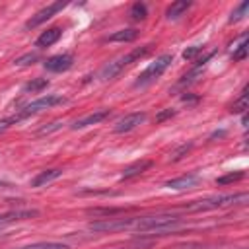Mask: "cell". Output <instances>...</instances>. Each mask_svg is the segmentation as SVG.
Here are the masks:
<instances>
[{
	"label": "cell",
	"instance_id": "cell-14",
	"mask_svg": "<svg viewBox=\"0 0 249 249\" xmlns=\"http://www.w3.org/2000/svg\"><path fill=\"white\" fill-rule=\"evenodd\" d=\"M60 175H62V169H58V167L39 171V173L31 179V187H43V185H47V183H53V181L58 179Z\"/></svg>",
	"mask_w": 249,
	"mask_h": 249
},
{
	"label": "cell",
	"instance_id": "cell-7",
	"mask_svg": "<svg viewBox=\"0 0 249 249\" xmlns=\"http://www.w3.org/2000/svg\"><path fill=\"white\" fill-rule=\"evenodd\" d=\"M136 218H109L101 222H91L89 230L91 231H123V230H132Z\"/></svg>",
	"mask_w": 249,
	"mask_h": 249
},
{
	"label": "cell",
	"instance_id": "cell-22",
	"mask_svg": "<svg viewBox=\"0 0 249 249\" xmlns=\"http://www.w3.org/2000/svg\"><path fill=\"white\" fill-rule=\"evenodd\" d=\"M245 177V171H231L228 175H222L216 179L218 185H230V183H235V181H241Z\"/></svg>",
	"mask_w": 249,
	"mask_h": 249
},
{
	"label": "cell",
	"instance_id": "cell-29",
	"mask_svg": "<svg viewBox=\"0 0 249 249\" xmlns=\"http://www.w3.org/2000/svg\"><path fill=\"white\" fill-rule=\"evenodd\" d=\"M8 123H12V121H2V123H0V132H4V130H6L8 126H10Z\"/></svg>",
	"mask_w": 249,
	"mask_h": 249
},
{
	"label": "cell",
	"instance_id": "cell-16",
	"mask_svg": "<svg viewBox=\"0 0 249 249\" xmlns=\"http://www.w3.org/2000/svg\"><path fill=\"white\" fill-rule=\"evenodd\" d=\"M189 8H191V2H187V0L173 2L171 6H167V10H165V18H167V19H179Z\"/></svg>",
	"mask_w": 249,
	"mask_h": 249
},
{
	"label": "cell",
	"instance_id": "cell-19",
	"mask_svg": "<svg viewBox=\"0 0 249 249\" xmlns=\"http://www.w3.org/2000/svg\"><path fill=\"white\" fill-rule=\"evenodd\" d=\"M16 249H70L66 243L60 241H39V243H29V245H21Z\"/></svg>",
	"mask_w": 249,
	"mask_h": 249
},
{
	"label": "cell",
	"instance_id": "cell-11",
	"mask_svg": "<svg viewBox=\"0 0 249 249\" xmlns=\"http://www.w3.org/2000/svg\"><path fill=\"white\" fill-rule=\"evenodd\" d=\"M107 117H109V109H99V111H93V113H89V115H86V117H82V119H76L70 126H72V130L86 128V126H91V124L101 123V121L107 119Z\"/></svg>",
	"mask_w": 249,
	"mask_h": 249
},
{
	"label": "cell",
	"instance_id": "cell-12",
	"mask_svg": "<svg viewBox=\"0 0 249 249\" xmlns=\"http://www.w3.org/2000/svg\"><path fill=\"white\" fill-rule=\"evenodd\" d=\"M60 37H62V29H60V27H49L47 31H43V33L37 37L35 47H39V49L51 47V45H54V43H56Z\"/></svg>",
	"mask_w": 249,
	"mask_h": 249
},
{
	"label": "cell",
	"instance_id": "cell-28",
	"mask_svg": "<svg viewBox=\"0 0 249 249\" xmlns=\"http://www.w3.org/2000/svg\"><path fill=\"white\" fill-rule=\"evenodd\" d=\"M191 146H193V144H185L183 148H179V150H177V152L171 156V161H177V160H181V158H183V154H187V152L191 150Z\"/></svg>",
	"mask_w": 249,
	"mask_h": 249
},
{
	"label": "cell",
	"instance_id": "cell-3",
	"mask_svg": "<svg viewBox=\"0 0 249 249\" xmlns=\"http://www.w3.org/2000/svg\"><path fill=\"white\" fill-rule=\"evenodd\" d=\"M247 202V193H237V195H220V196H210V198H200L191 204H187L183 210L185 212H202V210H214V208H224V206H233V204H245Z\"/></svg>",
	"mask_w": 249,
	"mask_h": 249
},
{
	"label": "cell",
	"instance_id": "cell-18",
	"mask_svg": "<svg viewBox=\"0 0 249 249\" xmlns=\"http://www.w3.org/2000/svg\"><path fill=\"white\" fill-rule=\"evenodd\" d=\"M138 37V31L136 29H119L115 33H111L107 37V41H113V43H130Z\"/></svg>",
	"mask_w": 249,
	"mask_h": 249
},
{
	"label": "cell",
	"instance_id": "cell-4",
	"mask_svg": "<svg viewBox=\"0 0 249 249\" xmlns=\"http://www.w3.org/2000/svg\"><path fill=\"white\" fill-rule=\"evenodd\" d=\"M171 62H173V54H161V56H158L144 72H140V76H138L136 82H134V88H144V86L156 82V80L169 68Z\"/></svg>",
	"mask_w": 249,
	"mask_h": 249
},
{
	"label": "cell",
	"instance_id": "cell-30",
	"mask_svg": "<svg viewBox=\"0 0 249 249\" xmlns=\"http://www.w3.org/2000/svg\"><path fill=\"white\" fill-rule=\"evenodd\" d=\"M183 101H196V97H191V95L187 93V95H183Z\"/></svg>",
	"mask_w": 249,
	"mask_h": 249
},
{
	"label": "cell",
	"instance_id": "cell-25",
	"mask_svg": "<svg viewBox=\"0 0 249 249\" xmlns=\"http://www.w3.org/2000/svg\"><path fill=\"white\" fill-rule=\"evenodd\" d=\"M37 60H39V54H37V53H27V54H23V56L16 58V60H14V64H16V66H29V64L37 62Z\"/></svg>",
	"mask_w": 249,
	"mask_h": 249
},
{
	"label": "cell",
	"instance_id": "cell-20",
	"mask_svg": "<svg viewBox=\"0 0 249 249\" xmlns=\"http://www.w3.org/2000/svg\"><path fill=\"white\" fill-rule=\"evenodd\" d=\"M49 86V80L47 78H33L31 82H27L23 86V91L25 93H39L41 89H45Z\"/></svg>",
	"mask_w": 249,
	"mask_h": 249
},
{
	"label": "cell",
	"instance_id": "cell-26",
	"mask_svg": "<svg viewBox=\"0 0 249 249\" xmlns=\"http://www.w3.org/2000/svg\"><path fill=\"white\" fill-rule=\"evenodd\" d=\"M200 53H202V47L195 45V47H189V49L183 51V58H185V60H195L196 54H200Z\"/></svg>",
	"mask_w": 249,
	"mask_h": 249
},
{
	"label": "cell",
	"instance_id": "cell-24",
	"mask_svg": "<svg viewBox=\"0 0 249 249\" xmlns=\"http://www.w3.org/2000/svg\"><path fill=\"white\" fill-rule=\"evenodd\" d=\"M245 109H247V89H243V91H241L239 99H237V101H233V105L230 107V111H231V113H243Z\"/></svg>",
	"mask_w": 249,
	"mask_h": 249
},
{
	"label": "cell",
	"instance_id": "cell-6",
	"mask_svg": "<svg viewBox=\"0 0 249 249\" xmlns=\"http://www.w3.org/2000/svg\"><path fill=\"white\" fill-rule=\"evenodd\" d=\"M66 6H68V2H53V4H49V6H45V8H41L39 12H35V14L25 21V29H35V27H39L41 23H45L47 19H51L53 16H56L58 12H62Z\"/></svg>",
	"mask_w": 249,
	"mask_h": 249
},
{
	"label": "cell",
	"instance_id": "cell-10",
	"mask_svg": "<svg viewBox=\"0 0 249 249\" xmlns=\"http://www.w3.org/2000/svg\"><path fill=\"white\" fill-rule=\"evenodd\" d=\"M37 214H39L37 210H8V212H2L0 214V228L16 224V222H21V220L35 218Z\"/></svg>",
	"mask_w": 249,
	"mask_h": 249
},
{
	"label": "cell",
	"instance_id": "cell-2",
	"mask_svg": "<svg viewBox=\"0 0 249 249\" xmlns=\"http://www.w3.org/2000/svg\"><path fill=\"white\" fill-rule=\"evenodd\" d=\"M152 47H154L152 43L142 45V47H136L134 51H130V53H126V54H123V56H119V58H115V60L107 62V64L101 68L99 78H101V80H111V78L119 76L126 66H130L132 62H136V60H140V58H144V56L152 51Z\"/></svg>",
	"mask_w": 249,
	"mask_h": 249
},
{
	"label": "cell",
	"instance_id": "cell-9",
	"mask_svg": "<svg viewBox=\"0 0 249 249\" xmlns=\"http://www.w3.org/2000/svg\"><path fill=\"white\" fill-rule=\"evenodd\" d=\"M144 121H146V113H144V111H140V113H130V115L123 117L121 121H117V124H115L113 130H115L117 134L130 132V130H134L136 126H140Z\"/></svg>",
	"mask_w": 249,
	"mask_h": 249
},
{
	"label": "cell",
	"instance_id": "cell-15",
	"mask_svg": "<svg viewBox=\"0 0 249 249\" xmlns=\"http://www.w3.org/2000/svg\"><path fill=\"white\" fill-rule=\"evenodd\" d=\"M150 167H152V160H140V161H134V163H130V165H126V167L123 169L121 179H132V177L144 173V171L150 169Z\"/></svg>",
	"mask_w": 249,
	"mask_h": 249
},
{
	"label": "cell",
	"instance_id": "cell-21",
	"mask_svg": "<svg viewBox=\"0 0 249 249\" xmlns=\"http://www.w3.org/2000/svg\"><path fill=\"white\" fill-rule=\"evenodd\" d=\"M146 16H148V8H146L144 2L132 4V8H130V18H132L134 21H140V19H144Z\"/></svg>",
	"mask_w": 249,
	"mask_h": 249
},
{
	"label": "cell",
	"instance_id": "cell-17",
	"mask_svg": "<svg viewBox=\"0 0 249 249\" xmlns=\"http://www.w3.org/2000/svg\"><path fill=\"white\" fill-rule=\"evenodd\" d=\"M247 51H249V45H247V35H241L237 43H231V58H233L235 62L245 60Z\"/></svg>",
	"mask_w": 249,
	"mask_h": 249
},
{
	"label": "cell",
	"instance_id": "cell-13",
	"mask_svg": "<svg viewBox=\"0 0 249 249\" xmlns=\"http://www.w3.org/2000/svg\"><path fill=\"white\" fill-rule=\"evenodd\" d=\"M196 183H198V175L189 173V175H181V177H177V179L167 181L165 187H167V189H173V191H183V189H191V187H195Z\"/></svg>",
	"mask_w": 249,
	"mask_h": 249
},
{
	"label": "cell",
	"instance_id": "cell-1",
	"mask_svg": "<svg viewBox=\"0 0 249 249\" xmlns=\"http://www.w3.org/2000/svg\"><path fill=\"white\" fill-rule=\"evenodd\" d=\"M181 226V218L175 214H154V216H136L132 230L140 233H163L175 231Z\"/></svg>",
	"mask_w": 249,
	"mask_h": 249
},
{
	"label": "cell",
	"instance_id": "cell-8",
	"mask_svg": "<svg viewBox=\"0 0 249 249\" xmlns=\"http://www.w3.org/2000/svg\"><path fill=\"white\" fill-rule=\"evenodd\" d=\"M72 64H74V56L68 54V53L54 54V56H51L43 62L45 70H49V72H66L68 68H72Z\"/></svg>",
	"mask_w": 249,
	"mask_h": 249
},
{
	"label": "cell",
	"instance_id": "cell-23",
	"mask_svg": "<svg viewBox=\"0 0 249 249\" xmlns=\"http://www.w3.org/2000/svg\"><path fill=\"white\" fill-rule=\"evenodd\" d=\"M247 10H249V2H241V4L231 12V16H230V23L243 19V18H245V14H247Z\"/></svg>",
	"mask_w": 249,
	"mask_h": 249
},
{
	"label": "cell",
	"instance_id": "cell-27",
	"mask_svg": "<svg viewBox=\"0 0 249 249\" xmlns=\"http://www.w3.org/2000/svg\"><path fill=\"white\" fill-rule=\"evenodd\" d=\"M175 113H177L175 109H163V111H160V113L156 115V123H163V121L175 117Z\"/></svg>",
	"mask_w": 249,
	"mask_h": 249
},
{
	"label": "cell",
	"instance_id": "cell-5",
	"mask_svg": "<svg viewBox=\"0 0 249 249\" xmlns=\"http://www.w3.org/2000/svg\"><path fill=\"white\" fill-rule=\"evenodd\" d=\"M66 99L62 97V95H43V97H39V99H35V101H31V103H27L12 121H21V119H25V117H31V115H35V113H39V111H45V109H51V107H54V105H60V103H64Z\"/></svg>",
	"mask_w": 249,
	"mask_h": 249
}]
</instances>
